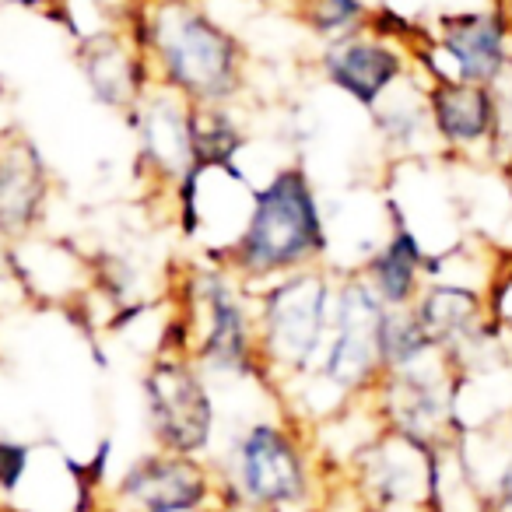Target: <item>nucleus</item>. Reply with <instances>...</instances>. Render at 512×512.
I'll return each mask as SVG.
<instances>
[{"mask_svg": "<svg viewBox=\"0 0 512 512\" xmlns=\"http://www.w3.org/2000/svg\"><path fill=\"white\" fill-rule=\"evenodd\" d=\"M155 85L193 106H235L246 95L249 50L204 0H137L123 15Z\"/></svg>", "mask_w": 512, "mask_h": 512, "instance_id": "1", "label": "nucleus"}, {"mask_svg": "<svg viewBox=\"0 0 512 512\" xmlns=\"http://www.w3.org/2000/svg\"><path fill=\"white\" fill-rule=\"evenodd\" d=\"M211 467L221 512H323L320 456L292 411L228 428Z\"/></svg>", "mask_w": 512, "mask_h": 512, "instance_id": "2", "label": "nucleus"}, {"mask_svg": "<svg viewBox=\"0 0 512 512\" xmlns=\"http://www.w3.org/2000/svg\"><path fill=\"white\" fill-rule=\"evenodd\" d=\"M330 253V221L306 165L288 162L267 172L253 190V211L221 264L249 288L271 285L295 271L323 267Z\"/></svg>", "mask_w": 512, "mask_h": 512, "instance_id": "3", "label": "nucleus"}, {"mask_svg": "<svg viewBox=\"0 0 512 512\" xmlns=\"http://www.w3.org/2000/svg\"><path fill=\"white\" fill-rule=\"evenodd\" d=\"M186 355L211 383H264L256 348L253 292L218 260L190 264L179 281Z\"/></svg>", "mask_w": 512, "mask_h": 512, "instance_id": "4", "label": "nucleus"}, {"mask_svg": "<svg viewBox=\"0 0 512 512\" xmlns=\"http://www.w3.org/2000/svg\"><path fill=\"white\" fill-rule=\"evenodd\" d=\"M337 271L330 264L295 271L253 292L260 379L288 393L316 372L334 320Z\"/></svg>", "mask_w": 512, "mask_h": 512, "instance_id": "5", "label": "nucleus"}, {"mask_svg": "<svg viewBox=\"0 0 512 512\" xmlns=\"http://www.w3.org/2000/svg\"><path fill=\"white\" fill-rule=\"evenodd\" d=\"M386 306L376 299L358 271L337 274L334 292V320H330L327 348L316 365V372L295 390L306 397V404L323 393L330 397V418H337L348 407L369 400L376 383L383 379V358H379V330H383ZM292 393V390H288ZM299 411V407H295ZM292 411V414H295Z\"/></svg>", "mask_w": 512, "mask_h": 512, "instance_id": "6", "label": "nucleus"}, {"mask_svg": "<svg viewBox=\"0 0 512 512\" xmlns=\"http://www.w3.org/2000/svg\"><path fill=\"white\" fill-rule=\"evenodd\" d=\"M141 404L155 449L211 460L218 446V404L211 379L190 355L155 351L141 372Z\"/></svg>", "mask_w": 512, "mask_h": 512, "instance_id": "7", "label": "nucleus"}, {"mask_svg": "<svg viewBox=\"0 0 512 512\" xmlns=\"http://www.w3.org/2000/svg\"><path fill=\"white\" fill-rule=\"evenodd\" d=\"M512 64V11L505 0L481 8L439 11L425 25L414 67L425 81L453 78L467 85H495Z\"/></svg>", "mask_w": 512, "mask_h": 512, "instance_id": "8", "label": "nucleus"}, {"mask_svg": "<svg viewBox=\"0 0 512 512\" xmlns=\"http://www.w3.org/2000/svg\"><path fill=\"white\" fill-rule=\"evenodd\" d=\"M446 446H428L397 428H372L348 460V491L369 509H428Z\"/></svg>", "mask_w": 512, "mask_h": 512, "instance_id": "9", "label": "nucleus"}, {"mask_svg": "<svg viewBox=\"0 0 512 512\" xmlns=\"http://www.w3.org/2000/svg\"><path fill=\"white\" fill-rule=\"evenodd\" d=\"M456 393H460V372L439 351L414 369L383 372L376 390L369 393V407L379 425L397 428L428 446H453L460 439Z\"/></svg>", "mask_w": 512, "mask_h": 512, "instance_id": "10", "label": "nucleus"}, {"mask_svg": "<svg viewBox=\"0 0 512 512\" xmlns=\"http://www.w3.org/2000/svg\"><path fill=\"white\" fill-rule=\"evenodd\" d=\"M106 502L134 512H211L218 509V477L211 460L148 449L123 467Z\"/></svg>", "mask_w": 512, "mask_h": 512, "instance_id": "11", "label": "nucleus"}, {"mask_svg": "<svg viewBox=\"0 0 512 512\" xmlns=\"http://www.w3.org/2000/svg\"><path fill=\"white\" fill-rule=\"evenodd\" d=\"M316 71L327 81V88H334L337 95L372 113L418 67H414V53L407 46L393 43L372 29H362L334 39V43H323L320 57H316Z\"/></svg>", "mask_w": 512, "mask_h": 512, "instance_id": "12", "label": "nucleus"}, {"mask_svg": "<svg viewBox=\"0 0 512 512\" xmlns=\"http://www.w3.org/2000/svg\"><path fill=\"white\" fill-rule=\"evenodd\" d=\"M127 120L137 141V165L148 172L151 183L172 193L197 169L193 102H186L179 92L151 81L148 92L127 113Z\"/></svg>", "mask_w": 512, "mask_h": 512, "instance_id": "13", "label": "nucleus"}, {"mask_svg": "<svg viewBox=\"0 0 512 512\" xmlns=\"http://www.w3.org/2000/svg\"><path fill=\"white\" fill-rule=\"evenodd\" d=\"M428 120L435 148L460 162H491L495 141V92L491 85H467L453 78L425 81Z\"/></svg>", "mask_w": 512, "mask_h": 512, "instance_id": "14", "label": "nucleus"}, {"mask_svg": "<svg viewBox=\"0 0 512 512\" xmlns=\"http://www.w3.org/2000/svg\"><path fill=\"white\" fill-rule=\"evenodd\" d=\"M53 200V172L29 134H0V242L29 239L43 228Z\"/></svg>", "mask_w": 512, "mask_h": 512, "instance_id": "15", "label": "nucleus"}, {"mask_svg": "<svg viewBox=\"0 0 512 512\" xmlns=\"http://www.w3.org/2000/svg\"><path fill=\"white\" fill-rule=\"evenodd\" d=\"M78 71L88 85V95L99 106L116 109L123 116L151 85L148 60L123 22H113L78 39Z\"/></svg>", "mask_w": 512, "mask_h": 512, "instance_id": "16", "label": "nucleus"}, {"mask_svg": "<svg viewBox=\"0 0 512 512\" xmlns=\"http://www.w3.org/2000/svg\"><path fill=\"white\" fill-rule=\"evenodd\" d=\"M386 214H390L386 235L351 271L362 274L386 309H407L421 299L428 285V246L397 211L386 207Z\"/></svg>", "mask_w": 512, "mask_h": 512, "instance_id": "17", "label": "nucleus"}, {"mask_svg": "<svg viewBox=\"0 0 512 512\" xmlns=\"http://www.w3.org/2000/svg\"><path fill=\"white\" fill-rule=\"evenodd\" d=\"M372 130H376L383 151L393 162H411V158H428L435 148L432 120H428L425 102V78L418 71L397 85L376 109H372Z\"/></svg>", "mask_w": 512, "mask_h": 512, "instance_id": "18", "label": "nucleus"}, {"mask_svg": "<svg viewBox=\"0 0 512 512\" xmlns=\"http://www.w3.org/2000/svg\"><path fill=\"white\" fill-rule=\"evenodd\" d=\"M432 355H439L432 334L421 323L418 309H386L383 330H379V358H383V372H404L414 365L428 362Z\"/></svg>", "mask_w": 512, "mask_h": 512, "instance_id": "19", "label": "nucleus"}, {"mask_svg": "<svg viewBox=\"0 0 512 512\" xmlns=\"http://www.w3.org/2000/svg\"><path fill=\"white\" fill-rule=\"evenodd\" d=\"M246 144V127L235 116V106H193L197 165H239Z\"/></svg>", "mask_w": 512, "mask_h": 512, "instance_id": "20", "label": "nucleus"}, {"mask_svg": "<svg viewBox=\"0 0 512 512\" xmlns=\"http://www.w3.org/2000/svg\"><path fill=\"white\" fill-rule=\"evenodd\" d=\"M288 4L295 11V22L313 39H320V46L369 29L372 8H376L369 0H288Z\"/></svg>", "mask_w": 512, "mask_h": 512, "instance_id": "21", "label": "nucleus"}, {"mask_svg": "<svg viewBox=\"0 0 512 512\" xmlns=\"http://www.w3.org/2000/svg\"><path fill=\"white\" fill-rule=\"evenodd\" d=\"M495 92V141H491V165L512 176V64L491 85Z\"/></svg>", "mask_w": 512, "mask_h": 512, "instance_id": "22", "label": "nucleus"}, {"mask_svg": "<svg viewBox=\"0 0 512 512\" xmlns=\"http://www.w3.org/2000/svg\"><path fill=\"white\" fill-rule=\"evenodd\" d=\"M470 481L481 491L484 512H512V442L488 474H474Z\"/></svg>", "mask_w": 512, "mask_h": 512, "instance_id": "23", "label": "nucleus"}, {"mask_svg": "<svg viewBox=\"0 0 512 512\" xmlns=\"http://www.w3.org/2000/svg\"><path fill=\"white\" fill-rule=\"evenodd\" d=\"M484 302H488V316L498 334H502V341L512 344V260H505V264H498L491 271Z\"/></svg>", "mask_w": 512, "mask_h": 512, "instance_id": "24", "label": "nucleus"}, {"mask_svg": "<svg viewBox=\"0 0 512 512\" xmlns=\"http://www.w3.org/2000/svg\"><path fill=\"white\" fill-rule=\"evenodd\" d=\"M32 467V446L11 435H0V498L15 495Z\"/></svg>", "mask_w": 512, "mask_h": 512, "instance_id": "25", "label": "nucleus"}, {"mask_svg": "<svg viewBox=\"0 0 512 512\" xmlns=\"http://www.w3.org/2000/svg\"><path fill=\"white\" fill-rule=\"evenodd\" d=\"M355 512H428V509H369V505H355Z\"/></svg>", "mask_w": 512, "mask_h": 512, "instance_id": "26", "label": "nucleus"}, {"mask_svg": "<svg viewBox=\"0 0 512 512\" xmlns=\"http://www.w3.org/2000/svg\"><path fill=\"white\" fill-rule=\"evenodd\" d=\"M99 512H134V509H120V505H109L106 502V509H99ZM211 512H221V509H211Z\"/></svg>", "mask_w": 512, "mask_h": 512, "instance_id": "27", "label": "nucleus"}, {"mask_svg": "<svg viewBox=\"0 0 512 512\" xmlns=\"http://www.w3.org/2000/svg\"><path fill=\"white\" fill-rule=\"evenodd\" d=\"M505 4H509V11H512V0H505Z\"/></svg>", "mask_w": 512, "mask_h": 512, "instance_id": "28", "label": "nucleus"}, {"mask_svg": "<svg viewBox=\"0 0 512 512\" xmlns=\"http://www.w3.org/2000/svg\"><path fill=\"white\" fill-rule=\"evenodd\" d=\"M383 4H393V0H383Z\"/></svg>", "mask_w": 512, "mask_h": 512, "instance_id": "29", "label": "nucleus"}]
</instances>
